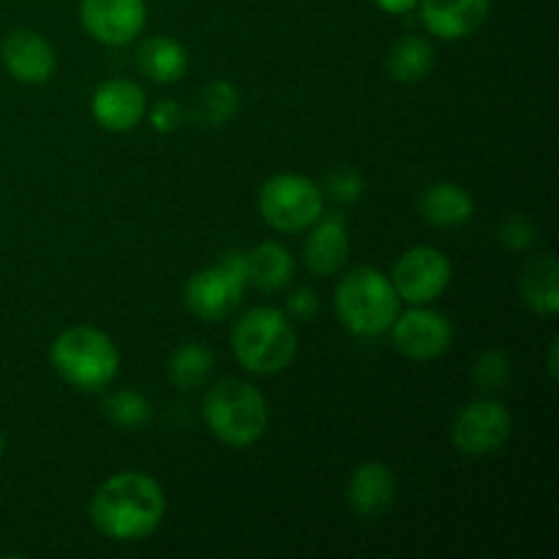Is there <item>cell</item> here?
Instances as JSON below:
<instances>
[{
  "label": "cell",
  "instance_id": "cell-24",
  "mask_svg": "<svg viewBox=\"0 0 559 559\" xmlns=\"http://www.w3.org/2000/svg\"><path fill=\"white\" fill-rule=\"evenodd\" d=\"M102 409H104V415H107V418L118 426V429H129V431L142 429V426L151 424V418H153L151 402H147L142 393L129 391V388L109 393V396L104 399Z\"/></svg>",
  "mask_w": 559,
  "mask_h": 559
},
{
  "label": "cell",
  "instance_id": "cell-3",
  "mask_svg": "<svg viewBox=\"0 0 559 559\" xmlns=\"http://www.w3.org/2000/svg\"><path fill=\"white\" fill-rule=\"evenodd\" d=\"M336 317L353 336L377 338L391 331L402 311V298L391 278L371 265H360L342 278L333 295Z\"/></svg>",
  "mask_w": 559,
  "mask_h": 559
},
{
  "label": "cell",
  "instance_id": "cell-4",
  "mask_svg": "<svg viewBox=\"0 0 559 559\" xmlns=\"http://www.w3.org/2000/svg\"><path fill=\"white\" fill-rule=\"evenodd\" d=\"M49 364L71 388L98 393L118 377L120 349L98 328L76 325L55 338L49 347Z\"/></svg>",
  "mask_w": 559,
  "mask_h": 559
},
{
  "label": "cell",
  "instance_id": "cell-12",
  "mask_svg": "<svg viewBox=\"0 0 559 559\" xmlns=\"http://www.w3.org/2000/svg\"><path fill=\"white\" fill-rule=\"evenodd\" d=\"M5 71L22 85H44L58 71V55L55 47L36 31H11L0 49Z\"/></svg>",
  "mask_w": 559,
  "mask_h": 559
},
{
  "label": "cell",
  "instance_id": "cell-29",
  "mask_svg": "<svg viewBox=\"0 0 559 559\" xmlns=\"http://www.w3.org/2000/svg\"><path fill=\"white\" fill-rule=\"evenodd\" d=\"M320 309V300H317L314 289L309 287H298L289 293L287 298V314L289 320H311Z\"/></svg>",
  "mask_w": 559,
  "mask_h": 559
},
{
  "label": "cell",
  "instance_id": "cell-19",
  "mask_svg": "<svg viewBox=\"0 0 559 559\" xmlns=\"http://www.w3.org/2000/svg\"><path fill=\"white\" fill-rule=\"evenodd\" d=\"M136 69L156 85H173L189 71V52L169 36H153L136 52Z\"/></svg>",
  "mask_w": 559,
  "mask_h": 559
},
{
  "label": "cell",
  "instance_id": "cell-5",
  "mask_svg": "<svg viewBox=\"0 0 559 559\" xmlns=\"http://www.w3.org/2000/svg\"><path fill=\"white\" fill-rule=\"evenodd\" d=\"M205 424L218 442L229 448H249L267 431V402L251 382L224 380L205 396Z\"/></svg>",
  "mask_w": 559,
  "mask_h": 559
},
{
  "label": "cell",
  "instance_id": "cell-25",
  "mask_svg": "<svg viewBox=\"0 0 559 559\" xmlns=\"http://www.w3.org/2000/svg\"><path fill=\"white\" fill-rule=\"evenodd\" d=\"M473 377L484 391H502L511 382V360L500 349H489L478 358Z\"/></svg>",
  "mask_w": 559,
  "mask_h": 559
},
{
  "label": "cell",
  "instance_id": "cell-26",
  "mask_svg": "<svg viewBox=\"0 0 559 559\" xmlns=\"http://www.w3.org/2000/svg\"><path fill=\"white\" fill-rule=\"evenodd\" d=\"M364 191H366L364 175L353 167H342L336 169V173L328 175L325 191H322V194L336 200L338 205H349V202H358L360 197H364Z\"/></svg>",
  "mask_w": 559,
  "mask_h": 559
},
{
  "label": "cell",
  "instance_id": "cell-8",
  "mask_svg": "<svg viewBox=\"0 0 559 559\" xmlns=\"http://www.w3.org/2000/svg\"><path fill=\"white\" fill-rule=\"evenodd\" d=\"M451 260L435 246H413L396 260L391 284L409 306H431L451 287Z\"/></svg>",
  "mask_w": 559,
  "mask_h": 559
},
{
  "label": "cell",
  "instance_id": "cell-2",
  "mask_svg": "<svg viewBox=\"0 0 559 559\" xmlns=\"http://www.w3.org/2000/svg\"><path fill=\"white\" fill-rule=\"evenodd\" d=\"M229 342L238 364L260 377L278 374L298 355V333L293 320L273 306H257L246 311L235 322Z\"/></svg>",
  "mask_w": 559,
  "mask_h": 559
},
{
  "label": "cell",
  "instance_id": "cell-14",
  "mask_svg": "<svg viewBox=\"0 0 559 559\" xmlns=\"http://www.w3.org/2000/svg\"><path fill=\"white\" fill-rule=\"evenodd\" d=\"M420 22L442 41H462L486 22L491 0H418Z\"/></svg>",
  "mask_w": 559,
  "mask_h": 559
},
{
  "label": "cell",
  "instance_id": "cell-28",
  "mask_svg": "<svg viewBox=\"0 0 559 559\" xmlns=\"http://www.w3.org/2000/svg\"><path fill=\"white\" fill-rule=\"evenodd\" d=\"M183 118H186V109L180 107L175 98H162V102H156L151 109H147V120H151V126L158 131V134H173V131H178L180 123H183Z\"/></svg>",
  "mask_w": 559,
  "mask_h": 559
},
{
  "label": "cell",
  "instance_id": "cell-32",
  "mask_svg": "<svg viewBox=\"0 0 559 559\" xmlns=\"http://www.w3.org/2000/svg\"><path fill=\"white\" fill-rule=\"evenodd\" d=\"M3 453H5V437L3 431H0V459H3Z\"/></svg>",
  "mask_w": 559,
  "mask_h": 559
},
{
  "label": "cell",
  "instance_id": "cell-6",
  "mask_svg": "<svg viewBox=\"0 0 559 559\" xmlns=\"http://www.w3.org/2000/svg\"><path fill=\"white\" fill-rule=\"evenodd\" d=\"M260 213L276 233H306L325 213V194L311 178L298 173H278L260 189Z\"/></svg>",
  "mask_w": 559,
  "mask_h": 559
},
{
  "label": "cell",
  "instance_id": "cell-9",
  "mask_svg": "<svg viewBox=\"0 0 559 559\" xmlns=\"http://www.w3.org/2000/svg\"><path fill=\"white\" fill-rule=\"evenodd\" d=\"M513 429V418L506 404L495 399H478L464 404L451 426V440L462 456L486 459L495 456L508 442Z\"/></svg>",
  "mask_w": 559,
  "mask_h": 559
},
{
  "label": "cell",
  "instance_id": "cell-13",
  "mask_svg": "<svg viewBox=\"0 0 559 559\" xmlns=\"http://www.w3.org/2000/svg\"><path fill=\"white\" fill-rule=\"evenodd\" d=\"M91 112L107 131H131L145 120L147 96L134 80H107L93 91Z\"/></svg>",
  "mask_w": 559,
  "mask_h": 559
},
{
  "label": "cell",
  "instance_id": "cell-17",
  "mask_svg": "<svg viewBox=\"0 0 559 559\" xmlns=\"http://www.w3.org/2000/svg\"><path fill=\"white\" fill-rule=\"evenodd\" d=\"M418 211L435 227L451 229L462 227V224H467L473 218L475 202L467 189H462L459 183H451V180H442V183L429 186L420 194Z\"/></svg>",
  "mask_w": 559,
  "mask_h": 559
},
{
  "label": "cell",
  "instance_id": "cell-20",
  "mask_svg": "<svg viewBox=\"0 0 559 559\" xmlns=\"http://www.w3.org/2000/svg\"><path fill=\"white\" fill-rule=\"evenodd\" d=\"M522 300L540 317H555L559 311V265L555 254L535 257L519 278Z\"/></svg>",
  "mask_w": 559,
  "mask_h": 559
},
{
  "label": "cell",
  "instance_id": "cell-10",
  "mask_svg": "<svg viewBox=\"0 0 559 559\" xmlns=\"http://www.w3.org/2000/svg\"><path fill=\"white\" fill-rule=\"evenodd\" d=\"M393 347L404 358L415 364H429L442 358L453 344V325L445 314H440L431 306H413L409 311H399L391 325Z\"/></svg>",
  "mask_w": 559,
  "mask_h": 559
},
{
  "label": "cell",
  "instance_id": "cell-11",
  "mask_svg": "<svg viewBox=\"0 0 559 559\" xmlns=\"http://www.w3.org/2000/svg\"><path fill=\"white\" fill-rule=\"evenodd\" d=\"M80 20L98 44L123 47L145 31L147 3L145 0H82Z\"/></svg>",
  "mask_w": 559,
  "mask_h": 559
},
{
  "label": "cell",
  "instance_id": "cell-18",
  "mask_svg": "<svg viewBox=\"0 0 559 559\" xmlns=\"http://www.w3.org/2000/svg\"><path fill=\"white\" fill-rule=\"evenodd\" d=\"M246 271H249V284H254L260 293H282L295 276V257L287 246L265 240L246 254Z\"/></svg>",
  "mask_w": 559,
  "mask_h": 559
},
{
  "label": "cell",
  "instance_id": "cell-31",
  "mask_svg": "<svg viewBox=\"0 0 559 559\" xmlns=\"http://www.w3.org/2000/svg\"><path fill=\"white\" fill-rule=\"evenodd\" d=\"M549 369H551V380H557V338L551 342V353H549Z\"/></svg>",
  "mask_w": 559,
  "mask_h": 559
},
{
  "label": "cell",
  "instance_id": "cell-16",
  "mask_svg": "<svg viewBox=\"0 0 559 559\" xmlns=\"http://www.w3.org/2000/svg\"><path fill=\"white\" fill-rule=\"evenodd\" d=\"M347 502L360 519H380L396 502V478L382 462H364L347 486Z\"/></svg>",
  "mask_w": 559,
  "mask_h": 559
},
{
  "label": "cell",
  "instance_id": "cell-7",
  "mask_svg": "<svg viewBox=\"0 0 559 559\" xmlns=\"http://www.w3.org/2000/svg\"><path fill=\"white\" fill-rule=\"evenodd\" d=\"M249 287V271H246V254L229 251L227 257L197 271L183 289L186 306L194 317L207 322H218L233 314L243 300Z\"/></svg>",
  "mask_w": 559,
  "mask_h": 559
},
{
  "label": "cell",
  "instance_id": "cell-1",
  "mask_svg": "<svg viewBox=\"0 0 559 559\" xmlns=\"http://www.w3.org/2000/svg\"><path fill=\"white\" fill-rule=\"evenodd\" d=\"M167 516V495L156 478L136 469L112 475L91 500V519L102 535L118 544L145 540Z\"/></svg>",
  "mask_w": 559,
  "mask_h": 559
},
{
  "label": "cell",
  "instance_id": "cell-23",
  "mask_svg": "<svg viewBox=\"0 0 559 559\" xmlns=\"http://www.w3.org/2000/svg\"><path fill=\"white\" fill-rule=\"evenodd\" d=\"M240 93L233 82L216 80L202 87L194 98V120L202 126H224L238 115Z\"/></svg>",
  "mask_w": 559,
  "mask_h": 559
},
{
  "label": "cell",
  "instance_id": "cell-30",
  "mask_svg": "<svg viewBox=\"0 0 559 559\" xmlns=\"http://www.w3.org/2000/svg\"><path fill=\"white\" fill-rule=\"evenodd\" d=\"M374 5L385 14H409L413 9H418V0H374Z\"/></svg>",
  "mask_w": 559,
  "mask_h": 559
},
{
  "label": "cell",
  "instance_id": "cell-21",
  "mask_svg": "<svg viewBox=\"0 0 559 559\" xmlns=\"http://www.w3.org/2000/svg\"><path fill=\"white\" fill-rule=\"evenodd\" d=\"M431 69H435V47L424 36L399 38L388 55V71L402 85H415V82L426 80Z\"/></svg>",
  "mask_w": 559,
  "mask_h": 559
},
{
  "label": "cell",
  "instance_id": "cell-27",
  "mask_svg": "<svg viewBox=\"0 0 559 559\" xmlns=\"http://www.w3.org/2000/svg\"><path fill=\"white\" fill-rule=\"evenodd\" d=\"M497 238L508 251H527L535 243V227L527 216H508L497 229Z\"/></svg>",
  "mask_w": 559,
  "mask_h": 559
},
{
  "label": "cell",
  "instance_id": "cell-15",
  "mask_svg": "<svg viewBox=\"0 0 559 559\" xmlns=\"http://www.w3.org/2000/svg\"><path fill=\"white\" fill-rule=\"evenodd\" d=\"M349 257V233L342 213H322L309 227L304 243V262L309 273L328 278L336 276Z\"/></svg>",
  "mask_w": 559,
  "mask_h": 559
},
{
  "label": "cell",
  "instance_id": "cell-22",
  "mask_svg": "<svg viewBox=\"0 0 559 559\" xmlns=\"http://www.w3.org/2000/svg\"><path fill=\"white\" fill-rule=\"evenodd\" d=\"M216 369V358H213L211 347L200 342H189L178 347L169 358V380L180 388V391H197L207 382V377Z\"/></svg>",
  "mask_w": 559,
  "mask_h": 559
}]
</instances>
